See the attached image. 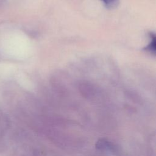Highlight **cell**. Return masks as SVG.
<instances>
[{
	"mask_svg": "<svg viewBox=\"0 0 156 156\" xmlns=\"http://www.w3.org/2000/svg\"><path fill=\"white\" fill-rule=\"evenodd\" d=\"M96 147L101 151H116L117 150L116 146L113 143L105 139H100L96 143Z\"/></svg>",
	"mask_w": 156,
	"mask_h": 156,
	"instance_id": "obj_1",
	"label": "cell"
},
{
	"mask_svg": "<svg viewBox=\"0 0 156 156\" xmlns=\"http://www.w3.org/2000/svg\"><path fill=\"white\" fill-rule=\"evenodd\" d=\"M150 42L145 47L144 49L151 53L155 54V35L154 33H150Z\"/></svg>",
	"mask_w": 156,
	"mask_h": 156,
	"instance_id": "obj_2",
	"label": "cell"
},
{
	"mask_svg": "<svg viewBox=\"0 0 156 156\" xmlns=\"http://www.w3.org/2000/svg\"><path fill=\"white\" fill-rule=\"evenodd\" d=\"M104 5L110 9H113L118 6L119 4V0H101Z\"/></svg>",
	"mask_w": 156,
	"mask_h": 156,
	"instance_id": "obj_3",
	"label": "cell"
}]
</instances>
